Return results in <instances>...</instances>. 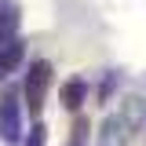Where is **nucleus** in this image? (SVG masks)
<instances>
[{
  "label": "nucleus",
  "mask_w": 146,
  "mask_h": 146,
  "mask_svg": "<svg viewBox=\"0 0 146 146\" xmlns=\"http://www.w3.org/2000/svg\"><path fill=\"white\" fill-rule=\"evenodd\" d=\"M0 139L7 146L22 143V102H18V88H0Z\"/></svg>",
  "instance_id": "f257e3e1"
},
{
  "label": "nucleus",
  "mask_w": 146,
  "mask_h": 146,
  "mask_svg": "<svg viewBox=\"0 0 146 146\" xmlns=\"http://www.w3.org/2000/svg\"><path fill=\"white\" fill-rule=\"evenodd\" d=\"M48 84H51V62H33L29 73H26V84H22V95H26V110L40 121V110H44V99H48Z\"/></svg>",
  "instance_id": "f03ea898"
},
{
  "label": "nucleus",
  "mask_w": 146,
  "mask_h": 146,
  "mask_svg": "<svg viewBox=\"0 0 146 146\" xmlns=\"http://www.w3.org/2000/svg\"><path fill=\"white\" fill-rule=\"evenodd\" d=\"M128 139H131V131H128L121 113H110L106 121L99 124V146H124Z\"/></svg>",
  "instance_id": "7ed1b4c3"
},
{
  "label": "nucleus",
  "mask_w": 146,
  "mask_h": 146,
  "mask_svg": "<svg viewBox=\"0 0 146 146\" xmlns=\"http://www.w3.org/2000/svg\"><path fill=\"white\" fill-rule=\"evenodd\" d=\"M121 117H124V124H128V131L135 135L139 128L146 124V102L139 99V95H128V99H121V110H117Z\"/></svg>",
  "instance_id": "20e7f679"
},
{
  "label": "nucleus",
  "mask_w": 146,
  "mask_h": 146,
  "mask_svg": "<svg viewBox=\"0 0 146 146\" xmlns=\"http://www.w3.org/2000/svg\"><path fill=\"white\" fill-rule=\"evenodd\" d=\"M58 99H62V110L77 113V110L84 106V99H88V84H84V80H66L62 91H58Z\"/></svg>",
  "instance_id": "39448f33"
},
{
  "label": "nucleus",
  "mask_w": 146,
  "mask_h": 146,
  "mask_svg": "<svg viewBox=\"0 0 146 146\" xmlns=\"http://www.w3.org/2000/svg\"><path fill=\"white\" fill-rule=\"evenodd\" d=\"M22 51H26V40L15 36V40H7V44H0V73H11L22 62Z\"/></svg>",
  "instance_id": "423d86ee"
},
{
  "label": "nucleus",
  "mask_w": 146,
  "mask_h": 146,
  "mask_svg": "<svg viewBox=\"0 0 146 146\" xmlns=\"http://www.w3.org/2000/svg\"><path fill=\"white\" fill-rule=\"evenodd\" d=\"M18 36V7H4L0 11V44Z\"/></svg>",
  "instance_id": "0eeeda50"
},
{
  "label": "nucleus",
  "mask_w": 146,
  "mask_h": 146,
  "mask_svg": "<svg viewBox=\"0 0 146 146\" xmlns=\"http://www.w3.org/2000/svg\"><path fill=\"white\" fill-rule=\"evenodd\" d=\"M26 146H48V128L40 124V121L29 128V135H26Z\"/></svg>",
  "instance_id": "6e6552de"
}]
</instances>
